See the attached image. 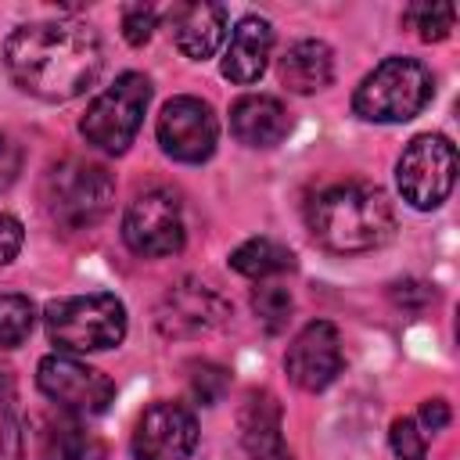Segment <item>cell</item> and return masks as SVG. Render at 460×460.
<instances>
[{"mask_svg": "<svg viewBox=\"0 0 460 460\" xmlns=\"http://www.w3.org/2000/svg\"><path fill=\"white\" fill-rule=\"evenodd\" d=\"M4 61L18 90L40 101H72L101 75V40L83 22L18 25L4 43Z\"/></svg>", "mask_w": 460, "mask_h": 460, "instance_id": "obj_1", "label": "cell"}, {"mask_svg": "<svg viewBox=\"0 0 460 460\" xmlns=\"http://www.w3.org/2000/svg\"><path fill=\"white\" fill-rule=\"evenodd\" d=\"M309 234L334 255H359L395 234V212L381 187L334 183L309 201Z\"/></svg>", "mask_w": 460, "mask_h": 460, "instance_id": "obj_2", "label": "cell"}, {"mask_svg": "<svg viewBox=\"0 0 460 460\" xmlns=\"http://www.w3.org/2000/svg\"><path fill=\"white\" fill-rule=\"evenodd\" d=\"M435 93L431 72L413 58H385L352 93V111L367 122H406Z\"/></svg>", "mask_w": 460, "mask_h": 460, "instance_id": "obj_3", "label": "cell"}, {"mask_svg": "<svg viewBox=\"0 0 460 460\" xmlns=\"http://www.w3.org/2000/svg\"><path fill=\"white\" fill-rule=\"evenodd\" d=\"M115 201V180L104 165L65 158L50 165L43 180V205L50 219L65 230H90L97 226Z\"/></svg>", "mask_w": 460, "mask_h": 460, "instance_id": "obj_4", "label": "cell"}, {"mask_svg": "<svg viewBox=\"0 0 460 460\" xmlns=\"http://www.w3.org/2000/svg\"><path fill=\"white\" fill-rule=\"evenodd\" d=\"M47 334L65 352H101L126 338V305L108 295H68L43 309Z\"/></svg>", "mask_w": 460, "mask_h": 460, "instance_id": "obj_5", "label": "cell"}, {"mask_svg": "<svg viewBox=\"0 0 460 460\" xmlns=\"http://www.w3.org/2000/svg\"><path fill=\"white\" fill-rule=\"evenodd\" d=\"M147 101H151V83H147V75H140V72H122L104 93L93 97V104L86 108L79 129H83V137H86L93 147H101V151H108V155H122V151L133 144V137H137V129H140V122H144Z\"/></svg>", "mask_w": 460, "mask_h": 460, "instance_id": "obj_6", "label": "cell"}, {"mask_svg": "<svg viewBox=\"0 0 460 460\" xmlns=\"http://www.w3.org/2000/svg\"><path fill=\"white\" fill-rule=\"evenodd\" d=\"M395 183H399L402 201H410L413 208L420 212L438 208L456 183V147L449 144V137L442 133L413 137L406 151L399 155Z\"/></svg>", "mask_w": 460, "mask_h": 460, "instance_id": "obj_7", "label": "cell"}, {"mask_svg": "<svg viewBox=\"0 0 460 460\" xmlns=\"http://www.w3.org/2000/svg\"><path fill=\"white\" fill-rule=\"evenodd\" d=\"M183 208L180 198L165 187L144 190L129 201L126 216H122V241L129 244V252L144 255V259H162L183 248Z\"/></svg>", "mask_w": 460, "mask_h": 460, "instance_id": "obj_8", "label": "cell"}, {"mask_svg": "<svg viewBox=\"0 0 460 460\" xmlns=\"http://www.w3.org/2000/svg\"><path fill=\"white\" fill-rule=\"evenodd\" d=\"M36 385L50 402H58L75 417H97L115 402V385L97 367L61 352L40 359Z\"/></svg>", "mask_w": 460, "mask_h": 460, "instance_id": "obj_9", "label": "cell"}, {"mask_svg": "<svg viewBox=\"0 0 460 460\" xmlns=\"http://www.w3.org/2000/svg\"><path fill=\"white\" fill-rule=\"evenodd\" d=\"M219 140V122L201 97H172L158 115V144L169 158L198 165L212 158Z\"/></svg>", "mask_w": 460, "mask_h": 460, "instance_id": "obj_10", "label": "cell"}, {"mask_svg": "<svg viewBox=\"0 0 460 460\" xmlns=\"http://www.w3.org/2000/svg\"><path fill=\"white\" fill-rule=\"evenodd\" d=\"M198 446V420L180 402H151L133 428V460H187Z\"/></svg>", "mask_w": 460, "mask_h": 460, "instance_id": "obj_11", "label": "cell"}, {"mask_svg": "<svg viewBox=\"0 0 460 460\" xmlns=\"http://www.w3.org/2000/svg\"><path fill=\"white\" fill-rule=\"evenodd\" d=\"M341 363H345L341 338H338L334 323H327V320L305 323L291 338L288 356H284V370L302 392H323L341 374Z\"/></svg>", "mask_w": 460, "mask_h": 460, "instance_id": "obj_12", "label": "cell"}, {"mask_svg": "<svg viewBox=\"0 0 460 460\" xmlns=\"http://www.w3.org/2000/svg\"><path fill=\"white\" fill-rule=\"evenodd\" d=\"M155 320L165 338H198L226 320V302L201 280H180L162 295Z\"/></svg>", "mask_w": 460, "mask_h": 460, "instance_id": "obj_13", "label": "cell"}, {"mask_svg": "<svg viewBox=\"0 0 460 460\" xmlns=\"http://www.w3.org/2000/svg\"><path fill=\"white\" fill-rule=\"evenodd\" d=\"M172 43L180 54L205 61L219 50L226 36V7L219 4H176L172 7Z\"/></svg>", "mask_w": 460, "mask_h": 460, "instance_id": "obj_14", "label": "cell"}, {"mask_svg": "<svg viewBox=\"0 0 460 460\" xmlns=\"http://www.w3.org/2000/svg\"><path fill=\"white\" fill-rule=\"evenodd\" d=\"M270 50H273V25L259 14H244L230 36L226 54H223V75L241 86L255 83L266 72Z\"/></svg>", "mask_w": 460, "mask_h": 460, "instance_id": "obj_15", "label": "cell"}, {"mask_svg": "<svg viewBox=\"0 0 460 460\" xmlns=\"http://www.w3.org/2000/svg\"><path fill=\"white\" fill-rule=\"evenodd\" d=\"M237 424L252 460H291V449L280 435V406L270 392H248Z\"/></svg>", "mask_w": 460, "mask_h": 460, "instance_id": "obj_16", "label": "cell"}, {"mask_svg": "<svg viewBox=\"0 0 460 460\" xmlns=\"http://www.w3.org/2000/svg\"><path fill=\"white\" fill-rule=\"evenodd\" d=\"M230 129L248 147H273L288 137L291 119L277 97L266 93H244L230 108Z\"/></svg>", "mask_w": 460, "mask_h": 460, "instance_id": "obj_17", "label": "cell"}, {"mask_svg": "<svg viewBox=\"0 0 460 460\" xmlns=\"http://www.w3.org/2000/svg\"><path fill=\"white\" fill-rule=\"evenodd\" d=\"M334 79V54L323 40H298L280 58V83L291 93H316Z\"/></svg>", "mask_w": 460, "mask_h": 460, "instance_id": "obj_18", "label": "cell"}, {"mask_svg": "<svg viewBox=\"0 0 460 460\" xmlns=\"http://www.w3.org/2000/svg\"><path fill=\"white\" fill-rule=\"evenodd\" d=\"M230 266H234L241 277L262 280V277L288 273V270L295 266V255H291V248H284V244L273 241V237H252V241H244L241 248H234Z\"/></svg>", "mask_w": 460, "mask_h": 460, "instance_id": "obj_19", "label": "cell"}, {"mask_svg": "<svg viewBox=\"0 0 460 460\" xmlns=\"http://www.w3.org/2000/svg\"><path fill=\"white\" fill-rule=\"evenodd\" d=\"M50 446H54V456L61 460H104V442L93 431H86L79 420L54 424Z\"/></svg>", "mask_w": 460, "mask_h": 460, "instance_id": "obj_20", "label": "cell"}, {"mask_svg": "<svg viewBox=\"0 0 460 460\" xmlns=\"http://www.w3.org/2000/svg\"><path fill=\"white\" fill-rule=\"evenodd\" d=\"M36 309L25 295H0V349H14L29 338Z\"/></svg>", "mask_w": 460, "mask_h": 460, "instance_id": "obj_21", "label": "cell"}, {"mask_svg": "<svg viewBox=\"0 0 460 460\" xmlns=\"http://www.w3.org/2000/svg\"><path fill=\"white\" fill-rule=\"evenodd\" d=\"M402 18L417 29L420 40L438 43V40L449 36V29H453V22H456V7H453V4H428V0H424V4H410Z\"/></svg>", "mask_w": 460, "mask_h": 460, "instance_id": "obj_22", "label": "cell"}, {"mask_svg": "<svg viewBox=\"0 0 460 460\" xmlns=\"http://www.w3.org/2000/svg\"><path fill=\"white\" fill-rule=\"evenodd\" d=\"M252 309H255L259 323H262L270 334H277L280 327H288L295 302H291L288 288H280V284H266V288H255V295H252Z\"/></svg>", "mask_w": 460, "mask_h": 460, "instance_id": "obj_23", "label": "cell"}, {"mask_svg": "<svg viewBox=\"0 0 460 460\" xmlns=\"http://www.w3.org/2000/svg\"><path fill=\"white\" fill-rule=\"evenodd\" d=\"M392 449L399 460H424L428 449V435L420 431V424L413 417H399L392 420Z\"/></svg>", "mask_w": 460, "mask_h": 460, "instance_id": "obj_24", "label": "cell"}, {"mask_svg": "<svg viewBox=\"0 0 460 460\" xmlns=\"http://www.w3.org/2000/svg\"><path fill=\"white\" fill-rule=\"evenodd\" d=\"M190 392H194V399H198L201 406L219 402L223 392H226V370L216 367V363H198L194 374H190Z\"/></svg>", "mask_w": 460, "mask_h": 460, "instance_id": "obj_25", "label": "cell"}, {"mask_svg": "<svg viewBox=\"0 0 460 460\" xmlns=\"http://www.w3.org/2000/svg\"><path fill=\"white\" fill-rule=\"evenodd\" d=\"M155 22H158V11H155V7L133 4V7H126V11H122V36H126L133 47H140V43H147V40H151Z\"/></svg>", "mask_w": 460, "mask_h": 460, "instance_id": "obj_26", "label": "cell"}, {"mask_svg": "<svg viewBox=\"0 0 460 460\" xmlns=\"http://www.w3.org/2000/svg\"><path fill=\"white\" fill-rule=\"evenodd\" d=\"M22 223L14 219V216H7V212H0V266L4 262H11L14 255H18V248H22Z\"/></svg>", "mask_w": 460, "mask_h": 460, "instance_id": "obj_27", "label": "cell"}, {"mask_svg": "<svg viewBox=\"0 0 460 460\" xmlns=\"http://www.w3.org/2000/svg\"><path fill=\"white\" fill-rule=\"evenodd\" d=\"M18 169H22V147L7 133H0V187H11Z\"/></svg>", "mask_w": 460, "mask_h": 460, "instance_id": "obj_28", "label": "cell"}, {"mask_svg": "<svg viewBox=\"0 0 460 460\" xmlns=\"http://www.w3.org/2000/svg\"><path fill=\"white\" fill-rule=\"evenodd\" d=\"M417 424H420L424 435H428V431H442V428L449 424V406H446V399H428V402L420 406Z\"/></svg>", "mask_w": 460, "mask_h": 460, "instance_id": "obj_29", "label": "cell"}]
</instances>
